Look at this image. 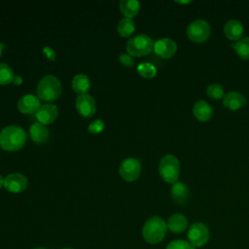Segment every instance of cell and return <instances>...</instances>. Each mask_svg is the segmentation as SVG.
Here are the masks:
<instances>
[{"mask_svg": "<svg viewBox=\"0 0 249 249\" xmlns=\"http://www.w3.org/2000/svg\"><path fill=\"white\" fill-rule=\"evenodd\" d=\"M26 141L24 129L18 125H8L0 131V146L8 152L21 149Z\"/></svg>", "mask_w": 249, "mask_h": 249, "instance_id": "1", "label": "cell"}, {"mask_svg": "<svg viewBox=\"0 0 249 249\" xmlns=\"http://www.w3.org/2000/svg\"><path fill=\"white\" fill-rule=\"evenodd\" d=\"M166 231V223L160 217L153 216L145 222L142 228V235L148 243L157 244L164 238Z\"/></svg>", "mask_w": 249, "mask_h": 249, "instance_id": "2", "label": "cell"}, {"mask_svg": "<svg viewBox=\"0 0 249 249\" xmlns=\"http://www.w3.org/2000/svg\"><path fill=\"white\" fill-rule=\"evenodd\" d=\"M61 93V83L53 75H46L41 78L37 86L38 97L48 103L56 100Z\"/></svg>", "mask_w": 249, "mask_h": 249, "instance_id": "3", "label": "cell"}, {"mask_svg": "<svg viewBox=\"0 0 249 249\" xmlns=\"http://www.w3.org/2000/svg\"><path fill=\"white\" fill-rule=\"evenodd\" d=\"M180 172V163L173 155H165L161 158L159 164V173L167 183H175L178 180Z\"/></svg>", "mask_w": 249, "mask_h": 249, "instance_id": "4", "label": "cell"}, {"mask_svg": "<svg viewBox=\"0 0 249 249\" xmlns=\"http://www.w3.org/2000/svg\"><path fill=\"white\" fill-rule=\"evenodd\" d=\"M153 49V40L145 34L133 36L126 43V51L131 56H142L149 54Z\"/></svg>", "mask_w": 249, "mask_h": 249, "instance_id": "5", "label": "cell"}, {"mask_svg": "<svg viewBox=\"0 0 249 249\" xmlns=\"http://www.w3.org/2000/svg\"><path fill=\"white\" fill-rule=\"evenodd\" d=\"M210 35V26L204 19H196L192 21L187 28V36L196 43H202Z\"/></svg>", "mask_w": 249, "mask_h": 249, "instance_id": "6", "label": "cell"}, {"mask_svg": "<svg viewBox=\"0 0 249 249\" xmlns=\"http://www.w3.org/2000/svg\"><path fill=\"white\" fill-rule=\"evenodd\" d=\"M141 172V163L138 160L128 158L124 160L119 167V173L122 178L127 182L135 181Z\"/></svg>", "mask_w": 249, "mask_h": 249, "instance_id": "7", "label": "cell"}, {"mask_svg": "<svg viewBox=\"0 0 249 249\" xmlns=\"http://www.w3.org/2000/svg\"><path fill=\"white\" fill-rule=\"evenodd\" d=\"M189 242L194 247H200L204 245L209 239V230L202 223L193 224L188 231Z\"/></svg>", "mask_w": 249, "mask_h": 249, "instance_id": "8", "label": "cell"}, {"mask_svg": "<svg viewBox=\"0 0 249 249\" xmlns=\"http://www.w3.org/2000/svg\"><path fill=\"white\" fill-rule=\"evenodd\" d=\"M75 106L78 113L85 118L93 116L96 111L95 100L91 95L88 93L78 95L75 101Z\"/></svg>", "mask_w": 249, "mask_h": 249, "instance_id": "9", "label": "cell"}, {"mask_svg": "<svg viewBox=\"0 0 249 249\" xmlns=\"http://www.w3.org/2000/svg\"><path fill=\"white\" fill-rule=\"evenodd\" d=\"M27 178L21 173H11L4 179V187L11 193H21L27 187Z\"/></svg>", "mask_w": 249, "mask_h": 249, "instance_id": "10", "label": "cell"}, {"mask_svg": "<svg viewBox=\"0 0 249 249\" xmlns=\"http://www.w3.org/2000/svg\"><path fill=\"white\" fill-rule=\"evenodd\" d=\"M58 116V109L53 103H45L35 113V117L39 123L43 124H49L56 120Z\"/></svg>", "mask_w": 249, "mask_h": 249, "instance_id": "11", "label": "cell"}, {"mask_svg": "<svg viewBox=\"0 0 249 249\" xmlns=\"http://www.w3.org/2000/svg\"><path fill=\"white\" fill-rule=\"evenodd\" d=\"M154 52L160 57L169 58L176 53V43L169 38H161L154 44Z\"/></svg>", "mask_w": 249, "mask_h": 249, "instance_id": "12", "label": "cell"}, {"mask_svg": "<svg viewBox=\"0 0 249 249\" xmlns=\"http://www.w3.org/2000/svg\"><path fill=\"white\" fill-rule=\"evenodd\" d=\"M40 106V99L33 94H24L18 100V109L23 114L36 113Z\"/></svg>", "mask_w": 249, "mask_h": 249, "instance_id": "13", "label": "cell"}, {"mask_svg": "<svg viewBox=\"0 0 249 249\" xmlns=\"http://www.w3.org/2000/svg\"><path fill=\"white\" fill-rule=\"evenodd\" d=\"M246 103V98L238 91L228 92L223 100V104L230 110L235 111L243 107Z\"/></svg>", "mask_w": 249, "mask_h": 249, "instance_id": "14", "label": "cell"}, {"mask_svg": "<svg viewBox=\"0 0 249 249\" xmlns=\"http://www.w3.org/2000/svg\"><path fill=\"white\" fill-rule=\"evenodd\" d=\"M30 138L37 144H43L49 139V129L41 123H34L29 127Z\"/></svg>", "mask_w": 249, "mask_h": 249, "instance_id": "15", "label": "cell"}, {"mask_svg": "<svg viewBox=\"0 0 249 249\" xmlns=\"http://www.w3.org/2000/svg\"><path fill=\"white\" fill-rule=\"evenodd\" d=\"M225 35L232 41H239L243 34V26L239 20L231 19L224 25Z\"/></svg>", "mask_w": 249, "mask_h": 249, "instance_id": "16", "label": "cell"}, {"mask_svg": "<svg viewBox=\"0 0 249 249\" xmlns=\"http://www.w3.org/2000/svg\"><path fill=\"white\" fill-rule=\"evenodd\" d=\"M171 196L178 204L187 203L190 197V192L188 187L182 182H175L171 187Z\"/></svg>", "mask_w": 249, "mask_h": 249, "instance_id": "17", "label": "cell"}, {"mask_svg": "<svg viewBox=\"0 0 249 249\" xmlns=\"http://www.w3.org/2000/svg\"><path fill=\"white\" fill-rule=\"evenodd\" d=\"M195 117L200 122H206L211 119L213 111L211 106L204 100H198L195 103L193 108Z\"/></svg>", "mask_w": 249, "mask_h": 249, "instance_id": "18", "label": "cell"}, {"mask_svg": "<svg viewBox=\"0 0 249 249\" xmlns=\"http://www.w3.org/2000/svg\"><path fill=\"white\" fill-rule=\"evenodd\" d=\"M166 225H167V229L172 232L180 233L187 229L188 220L184 215L176 213L169 217Z\"/></svg>", "mask_w": 249, "mask_h": 249, "instance_id": "19", "label": "cell"}, {"mask_svg": "<svg viewBox=\"0 0 249 249\" xmlns=\"http://www.w3.org/2000/svg\"><path fill=\"white\" fill-rule=\"evenodd\" d=\"M120 11L124 18H132L135 17L140 10V3L136 0H122L119 4Z\"/></svg>", "mask_w": 249, "mask_h": 249, "instance_id": "20", "label": "cell"}, {"mask_svg": "<svg viewBox=\"0 0 249 249\" xmlns=\"http://www.w3.org/2000/svg\"><path fill=\"white\" fill-rule=\"evenodd\" d=\"M72 89L80 95L85 94L90 89L89 78L85 74H78L72 79Z\"/></svg>", "mask_w": 249, "mask_h": 249, "instance_id": "21", "label": "cell"}, {"mask_svg": "<svg viewBox=\"0 0 249 249\" xmlns=\"http://www.w3.org/2000/svg\"><path fill=\"white\" fill-rule=\"evenodd\" d=\"M117 30L118 33L122 36V37H128L130 36L134 30H135V24L134 21L131 18H122L117 26Z\"/></svg>", "mask_w": 249, "mask_h": 249, "instance_id": "22", "label": "cell"}, {"mask_svg": "<svg viewBox=\"0 0 249 249\" xmlns=\"http://www.w3.org/2000/svg\"><path fill=\"white\" fill-rule=\"evenodd\" d=\"M232 48L235 50L236 53L242 59H249V37H245L237 41Z\"/></svg>", "mask_w": 249, "mask_h": 249, "instance_id": "23", "label": "cell"}, {"mask_svg": "<svg viewBox=\"0 0 249 249\" xmlns=\"http://www.w3.org/2000/svg\"><path fill=\"white\" fill-rule=\"evenodd\" d=\"M13 69L5 62H0V85H8L14 81Z\"/></svg>", "mask_w": 249, "mask_h": 249, "instance_id": "24", "label": "cell"}, {"mask_svg": "<svg viewBox=\"0 0 249 249\" xmlns=\"http://www.w3.org/2000/svg\"><path fill=\"white\" fill-rule=\"evenodd\" d=\"M137 72L143 78L151 79V78H153L156 75L157 69H156V67L152 63L142 62V63H140L137 66Z\"/></svg>", "mask_w": 249, "mask_h": 249, "instance_id": "25", "label": "cell"}, {"mask_svg": "<svg viewBox=\"0 0 249 249\" xmlns=\"http://www.w3.org/2000/svg\"><path fill=\"white\" fill-rule=\"evenodd\" d=\"M206 94L213 99H219L224 96V89L220 84H211L207 87Z\"/></svg>", "mask_w": 249, "mask_h": 249, "instance_id": "26", "label": "cell"}, {"mask_svg": "<svg viewBox=\"0 0 249 249\" xmlns=\"http://www.w3.org/2000/svg\"><path fill=\"white\" fill-rule=\"evenodd\" d=\"M105 127V124L102 120H94L93 122H91L89 124V125L88 126V130L89 133H92V134H97V133H100Z\"/></svg>", "mask_w": 249, "mask_h": 249, "instance_id": "27", "label": "cell"}, {"mask_svg": "<svg viewBox=\"0 0 249 249\" xmlns=\"http://www.w3.org/2000/svg\"><path fill=\"white\" fill-rule=\"evenodd\" d=\"M166 249H195V247L186 240H174L171 241Z\"/></svg>", "mask_w": 249, "mask_h": 249, "instance_id": "28", "label": "cell"}, {"mask_svg": "<svg viewBox=\"0 0 249 249\" xmlns=\"http://www.w3.org/2000/svg\"><path fill=\"white\" fill-rule=\"evenodd\" d=\"M119 61L124 65V66H127V67H131L133 64H134V61H133V58L130 54L128 53H121L119 55Z\"/></svg>", "mask_w": 249, "mask_h": 249, "instance_id": "29", "label": "cell"}, {"mask_svg": "<svg viewBox=\"0 0 249 249\" xmlns=\"http://www.w3.org/2000/svg\"><path fill=\"white\" fill-rule=\"evenodd\" d=\"M43 53L47 55V57L51 60H54L55 59V53L53 52V50L50 47H45L43 49Z\"/></svg>", "mask_w": 249, "mask_h": 249, "instance_id": "30", "label": "cell"}, {"mask_svg": "<svg viewBox=\"0 0 249 249\" xmlns=\"http://www.w3.org/2000/svg\"><path fill=\"white\" fill-rule=\"evenodd\" d=\"M13 83H15L16 85H18V84H20V83H21V78H20V77H18V76L15 77V78H14V81H13Z\"/></svg>", "mask_w": 249, "mask_h": 249, "instance_id": "31", "label": "cell"}, {"mask_svg": "<svg viewBox=\"0 0 249 249\" xmlns=\"http://www.w3.org/2000/svg\"><path fill=\"white\" fill-rule=\"evenodd\" d=\"M3 185H4V179H3V177L0 175V188H1Z\"/></svg>", "mask_w": 249, "mask_h": 249, "instance_id": "32", "label": "cell"}, {"mask_svg": "<svg viewBox=\"0 0 249 249\" xmlns=\"http://www.w3.org/2000/svg\"><path fill=\"white\" fill-rule=\"evenodd\" d=\"M177 3L179 4H188V3H191V1H176Z\"/></svg>", "mask_w": 249, "mask_h": 249, "instance_id": "33", "label": "cell"}, {"mask_svg": "<svg viewBox=\"0 0 249 249\" xmlns=\"http://www.w3.org/2000/svg\"><path fill=\"white\" fill-rule=\"evenodd\" d=\"M4 49V45L3 44H0V55H1V53H2V50Z\"/></svg>", "mask_w": 249, "mask_h": 249, "instance_id": "34", "label": "cell"}, {"mask_svg": "<svg viewBox=\"0 0 249 249\" xmlns=\"http://www.w3.org/2000/svg\"><path fill=\"white\" fill-rule=\"evenodd\" d=\"M33 249H46V248H43V247H37V248H33Z\"/></svg>", "mask_w": 249, "mask_h": 249, "instance_id": "35", "label": "cell"}, {"mask_svg": "<svg viewBox=\"0 0 249 249\" xmlns=\"http://www.w3.org/2000/svg\"><path fill=\"white\" fill-rule=\"evenodd\" d=\"M63 249H72V248H63Z\"/></svg>", "mask_w": 249, "mask_h": 249, "instance_id": "36", "label": "cell"}]
</instances>
